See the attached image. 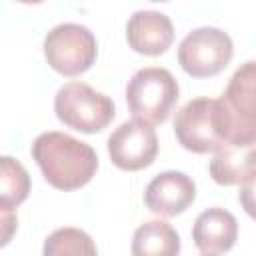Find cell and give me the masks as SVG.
Instances as JSON below:
<instances>
[{
	"instance_id": "e0dca14e",
	"label": "cell",
	"mask_w": 256,
	"mask_h": 256,
	"mask_svg": "<svg viewBox=\"0 0 256 256\" xmlns=\"http://www.w3.org/2000/svg\"><path fill=\"white\" fill-rule=\"evenodd\" d=\"M18 2H22V4H40L44 0H18Z\"/></svg>"
},
{
	"instance_id": "7a4b0ae2",
	"label": "cell",
	"mask_w": 256,
	"mask_h": 256,
	"mask_svg": "<svg viewBox=\"0 0 256 256\" xmlns=\"http://www.w3.org/2000/svg\"><path fill=\"white\" fill-rule=\"evenodd\" d=\"M174 134L182 148L194 154L216 152L232 146V126L220 100L194 98L174 118Z\"/></svg>"
},
{
	"instance_id": "8992f818",
	"label": "cell",
	"mask_w": 256,
	"mask_h": 256,
	"mask_svg": "<svg viewBox=\"0 0 256 256\" xmlns=\"http://www.w3.org/2000/svg\"><path fill=\"white\" fill-rule=\"evenodd\" d=\"M234 46L230 36L212 26L196 28L178 46V64L192 78H210L220 74L232 60Z\"/></svg>"
},
{
	"instance_id": "6da1fadb",
	"label": "cell",
	"mask_w": 256,
	"mask_h": 256,
	"mask_svg": "<svg viewBox=\"0 0 256 256\" xmlns=\"http://www.w3.org/2000/svg\"><path fill=\"white\" fill-rule=\"evenodd\" d=\"M32 158L42 170L44 180L64 192L86 186L98 170L94 148L64 132L40 134L32 144Z\"/></svg>"
},
{
	"instance_id": "2e32d148",
	"label": "cell",
	"mask_w": 256,
	"mask_h": 256,
	"mask_svg": "<svg viewBox=\"0 0 256 256\" xmlns=\"http://www.w3.org/2000/svg\"><path fill=\"white\" fill-rule=\"evenodd\" d=\"M18 230V218L14 210H0V248L10 244Z\"/></svg>"
},
{
	"instance_id": "5bb4252c",
	"label": "cell",
	"mask_w": 256,
	"mask_h": 256,
	"mask_svg": "<svg viewBox=\"0 0 256 256\" xmlns=\"http://www.w3.org/2000/svg\"><path fill=\"white\" fill-rule=\"evenodd\" d=\"M32 182L26 168L12 156H0V210L18 208L30 194Z\"/></svg>"
},
{
	"instance_id": "30bf717a",
	"label": "cell",
	"mask_w": 256,
	"mask_h": 256,
	"mask_svg": "<svg viewBox=\"0 0 256 256\" xmlns=\"http://www.w3.org/2000/svg\"><path fill=\"white\" fill-rule=\"evenodd\" d=\"M128 46L144 56H160L174 42L172 20L156 10H138L126 24Z\"/></svg>"
},
{
	"instance_id": "9a60e30c",
	"label": "cell",
	"mask_w": 256,
	"mask_h": 256,
	"mask_svg": "<svg viewBox=\"0 0 256 256\" xmlns=\"http://www.w3.org/2000/svg\"><path fill=\"white\" fill-rule=\"evenodd\" d=\"M44 256H94L98 252L92 238L78 228H58L44 242Z\"/></svg>"
},
{
	"instance_id": "4fadbf2b",
	"label": "cell",
	"mask_w": 256,
	"mask_h": 256,
	"mask_svg": "<svg viewBox=\"0 0 256 256\" xmlns=\"http://www.w3.org/2000/svg\"><path fill=\"white\" fill-rule=\"evenodd\" d=\"M180 252L178 232L164 220H150L136 228L132 236L134 256H174Z\"/></svg>"
},
{
	"instance_id": "9c48e42d",
	"label": "cell",
	"mask_w": 256,
	"mask_h": 256,
	"mask_svg": "<svg viewBox=\"0 0 256 256\" xmlns=\"http://www.w3.org/2000/svg\"><path fill=\"white\" fill-rule=\"evenodd\" d=\"M196 198V184L194 180L176 170L162 172L150 180V184L144 190V204L150 212L174 218L182 214Z\"/></svg>"
},
{
	"instance_id": "3957f363",
	"label": "cell",
	"mask_w": 256,
	"mask_h": 256,
	"mask_svg": "<svg viewBox=\"0 0 256 256\" xmlns=\"http://www.w3.org/2000/svg\"><path fill=\"white\" fill-rule=\"evenodd\" d=\"M54 112L64 126L84 134H96L112 122L116 108L110 96L96 92L92 86L68 82L56 92Z\"/></svg>"
},
{
	"instance_id": "5b68a950",
	"label": "cell",
	"mask_w": 256,
	"mask_h": 256,
	"mask_svg": "<svg viewBox=\"0 0 256 256\" xmlns=\"http://www.w3.org/2000/svg\"><path fill=\"white\" fill-rule=\"evenodd\" d=\"M44 56L62 76H80L92 68L98 56L96 36L82 24H58L44 38Z\"/></svg>"
},
{
	"instance_id": "ba28073f",
	"label": "cell",
	"mask_w": 256,
	"mask_h": 256,
	"mask_svg": "<svg viewBox=\"0 0 256 256\" xmlns=\"http://www.w3.org/2000/svg\"><path fill=\"white\" fill-rule=\"evenodd\" d=\"M108 154L120 170L136 172L148 168L158 154V136L152 124L136 118L120 124L108 138Z\"/></svg>"
},
{
	"instance_id": "52a82bcc",
	"label": "cell",
	"mask_w": 256,
	"mask_h": 256,
	"mask_svg": "<svg viewBox=\"0 0 256 256\" xmlns=\"http://www.w3.org/2000/svg\"><path fill=\"white\" fill-rule=\"evenodd\" d=\"M254 62H244L228 82L222 98V108L232 126V142L238 146L254 144L256 124H254Z\"/></svg>"
},
{
	"instance_id": "8fae6325",
	"label": "cell",
	"mask_w": 256,
	"mask_h": 256,
	"mask_svg": "<svg viewBox=\"0 0 256 256\" xmlns=\"http://www.w3.org/2000/svg\"><path fill=\"white\" fill-rule=\"evenodd\" d=\"M236 238H238V222L224 208L204 210L202 214H198L192 228V240L198 252L204 256L228 252L234 246Z\"/></svg>"
},
{
	"instance_id": "7c38bea8",
	"label": "cell",
	"mask_w": 256,
	"mask_h": 256,
	"mask_svg": "<svg viewBox=\"0 0 256 256\" xmlns=\"http://www.w3.org/2000/svg\"><path fill=\"white\" fill-rule=\"evenodd\" d=\"M208 170L212 180L222 186H234V184L242 186V184L254 182V174H256L254 144H248V146L232 144L216 150Z\"/></svg>"
},
{
	"instance_id": "277c9868",
	"label": "cell",
	"mask_w": 256,
	"mask_h": 256,
	"mask_svg": "<svg viewBox=\"0 0 256 256\" xmlns=\"http://www.w3.org/2000/svg\"><path fill=\"white\" fill-rule=\"evenodd\" d=\"M178 100V82L166 68H142L126 86V102L136 120L162 124Z\"/></svg>"
},
{
	"instance_id": "ac0fdd59",
	"label": "cell",
	"mask_w": 256,
	"mask_h": 256,
	"mask_svg": "<svg viewBox=\"0 0 256 256\" xmlns=\"http://www.w3.org/2000/svg\"><path fill=\"white\" fill-rule=\"evenodd\" d=\"M150 2H168V0H150Z\"/></svg>"
}]
</instances>
